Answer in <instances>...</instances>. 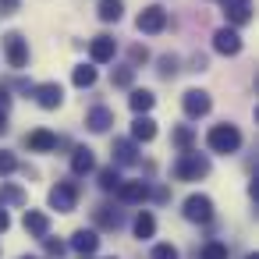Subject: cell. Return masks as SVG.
Masks as SVG:
<instances>
[{
	"label": "cell",
	"instance_id": "83f0119b",
	"mask_svg": "<svg viewBox=\"0 0 259 259\" xmlns=\"http://www.w3.org/2000/svg\"><path fill=\"white\" fill-rule=\"evenodd\" d=\"M192 139H195V135H192V128H174V132H170V142H174L178 149H188V146H192Z\"/></svg>",
	"mask_w": 259,
	"mask_h": 259
},
{
	"label": "cell",
	"instance_id": "e0dca14e",
	"mask_svg": "<svg viewBox=\"0 0 259 259\" xmlns=\"http://www.w3.org/2000/svg\"><path fill=\"white\" fill-rule=\"evenodd\" d=\"M85 124H89V132H107V128L114 124V110H107V107H96V110H89Z\"/></svg>",
	"mask_w": 259,
	"mask_h": 259
},
{
	"label": "cell",
	"instance_id": "9c48e42d",
	"mask_svg": "<svg viewBox=\"0 0 259 259\" xmlns=\"http://www.w3.org/2000/svg\"><path fill=\"white\" fill-rule=\"evenodd\" d=\"M181 107H185L188 117H206L213 103H209V93H202V89H188L185 100H181Z\"/></svg>",
	"mask_w": 259,
	"mask_h": 259
},
{
	"label": "cell",
	"instance_id": "ffe728a7",
	"mask_svg": "<svg viewBox=\"0 0 259 259\" xmlns=\"http://www.w3.org/2000/svg\"><path fill=\"white\" fill-rule=\"evenodd\" d=\"M135 238H153V231H156V220H153V213L149 209H142L139 217H135Z\"/></svg>",
	"mask_w": 259,
	"mask_h": 259
},
{
	"label": "cell",
	"instance_id": "484cf974",
	"mask_svg": "<svg viewBox=\"0 0 259 259\" xmlns=\"http://www.w3.org/2000/svg\"><path fill=\"white\" fill-rule=\"evenodd\" d=\"M199 259H227V245L224 241H206L202 252H199Z\"/></svg>",
	"mask_w": 259,
	"mask_h": 259
},
{
	"label": "cell",
	"instance_id": "f35d334b",
	"mask_svg": "<svg viewBox=\"0 0 259 259\" xmlns=\"http://www.w3.org/2000/svg\"><path fill=\"white\" fill-rule=\"evenodd\" d=\"M22 259H36V255H22Z\"/></svg>",
	"mask_w": 259,
	"mask_h": 259
},
{
	"label": "cell",
	"instance_id": "9a60e30c",
	"mask_svg": "<svg viewBox=\"0 0 259 259\" xmlns=\"http://www.w3.org/2000/svg\"><path fill=\"white\" fill-rule=\"evenodd\" d=\"M71 248H75V252H82V255H93V252L100 248V234L82 227V231H75V234H71Z\"/></svg>",
	"mask_w": 259,
	"mask_h": 259
},
{
	"label": "cell",
	"instance_id": "e575fe53",
	"mask_svg": "<svg viewBox=\"0 0 259 259\" xmlns=\"http://www.w3.org/2000/svg\"><path fill=\"white\" fill-rule=\"evenodd\" d=\"M8 227H11V217H8V209H4V206H0V234H4Z\"/></svg>",
	"mask_w": 259,
	"mask_h": 259
},
{
	"label": "cell",
	"instance_id": "8992f818",
	"mask_svg": "<svg viewBox=\"0 0 259 259\" xmlns=\"http://www.w3.org/2000/svg\"><path fill=\"white\" fill-rule=\"evenodd\" d=\"M163 29H167V11H163L160 4H149V8L139 15V32L156 36V32H163Z\"/></svg>",
	"mask_w": 259,
	"mask_h": 259
},
{
	"label": "cell",
	"instance_id": "6da1fadb",
	"mask_svg": "<svg viewBox=\"0 0 259 259\" xmlns=\"http://www.w3.org/2000/svg\"><path fill=\"white\" fill-rule=\"evenodd\" d=\"M206 146H209L213 153H234V149L241 146V132H238L234 124H213L209 135H206Z\"/></svg>",
	"mask_w": 259,
	"mask_h": 259
},
{
	"label": "cell",
	"instance_id": "d4e9b609",
	"mask_svg": "<svg viewBox=\"0 0 259 259\" xmlns=\"http://www.w3.org/2000/svg\"><path fill=\"white\" fill-rule=\"evenodd\" d=\"M117 185H121V174H117V167H103V170H100V188H103V192H114Z\"/></svg>",
	"mask_w": 259,
	"mask_h": 259
},
{
	"label": "cell",
	"instance_id": "8fae6325",
	"mask_svg": "<svg viewBox=\"0 0 259 259\" xmlns=\"http://www.w3.org/2000/svg\"><path fill=\"white\" fill-rule=\"evenodd\" d=\"M114 54H117V43H114L110 36H96V39L89 43V57H93V64H107V61H114Z\"/></svg>",
	"mask_w": 259,
	"mask_h": 259
},
{
	"label": "cell",
	"instance_id": "d6986e66",
	"mask_svg": "<svg viewBox=\"0 0 259 259\" xmlns=\"http://www.w3.org/2000/svg\"><path fill=\"white\" fill-rule=\"evenodd\" d=\"M128 103H132V110H135V114H149V110H153V103H156V96H153L149 89H132Z\"/></svg>",
	"mask_w": 259,
	"mask_h": 259
},
{
	"label": "cell",
	"instance_id": "cb8c5ba5",
	"mask_svg": "<svg viewBox=\"0 0 259 259\" xmlns=\"http://www.w3.org/2000/svg\"><path fill=\"white\" fill-rule=\"evenodd\" d=\"M124 8H121V0H100V18L103 22H121Z\"/></svg>",
	"mask_w": 259,
	"mask_h": 259
},
{
	"label": "cell",
	"instance_id": "4fadbf2b",
	"mask_svg": "<svg viewBox=\"0 0 259 259\" xmlns=\"http://www.w3.org/2000/svg\"><path fill=\"white\" fill-rule=\"evenodd\" d=\"M25 146H29L32 153H50V149H57V135L47 132V128H39V132H29V135H25Z\"/></svg>",
	"mask_w": 259,
	"mask_h": 259
},
{
	"label": "cell",
	"instance_id": "d590c367",
	"mask_svg": "<svg viewBox=\"0 0 259 259\" xmlns=\"http://www.w3.org/2000/svg\"><path fill=\"white\" fill-rule=\"evenodd\" d=\"M18 8V0H0V11H15Z\"/></svg>",
	"mask_w": 259,
	"mask_h": 259
},
{
	"label": "cell",
	"instance_id": "52a82bcc",
	"mask_svg": "<svg viewBox=\"0 0 259 259\" xmlns=\"http://www.w3.org/2000/svg\"><path fill=\"white\" fill-rule=\"evenodd\" d=\"M213 50L224 54V57H234V54H241V36L234 29H217L213 32Z\"/></svg>",
	"mask_w": 259,
	"mask_h": 259
},
{
	"label": "cell",
	"instance_id": "44dd1931",
	"mask_svg": "<svg viewBox=\"0 0 259 259\" xmlns=\"http://www.w3.org/2000/svg\"><path fill=\"white\" fill-rule=\"evenodd\" d=\"M114 160L117 163H135V142L132 139H117L114 142Z\"/></svg>",
	"mask_w": 259,
	"mask_h": 259
},
{
	"label": "cell",
	"instance_id": "4dcf8cb0",
	"mask_svg": "<svg viewBox=\"0 0 259 259\" xmlns=\"http://www.w3.org/2000/svg\"><path fill=\"white\" fill-rule=\"evenodd\" d=\"M174 71H178V57H170V54H167V57H160V75H163V78H170Z\"/></svg>",
	"mask_w": 259,
	"mask_h": 259
},
{
	"label": "cell",
	"instance_id": "7a4b0ae2",
	"mask_svg": "<svg viewBox=\"0 0 259 259\" xmlns=\"http://www.w3.org/2000/svg\"><path fill=\"white\" fill-rule=\"evenodd\" d=\"M174 174H178L181 181L206 178V174H209V160H206V156H199V153H192V149H185V153H181V160L174 163Z\"/></svg>",
	"mask_w": 259,
	"mask_h": 259
},
{
	"label": "cell",
	"instance_id": "2e32d148",
	"mask_svg": "<svg viewBox=\"0 0 259 259\" xmlns=\"http://www.w3.org/2000/svg\"><path fill=\"white\" fill-rule=\"evenodd\" d=\"M153 139H156V121L139 114L135 124H132V142H153Z\"/></svg>",
	"mask_w": 259,
	"mask_h": 259
},
{
	"label": "cell",
	"instance_id": "ba28073f",
	"mask_svg": "<svg viewBox=\"0 0 259 259\" xmlns=\"http://www.w3.org/2000/svg\"><path fill=\"white\" fill-rule=\"evenodd\" d=\"M32 93H36V103H39L43 110H57V107L64 103V89H61L57 82H43V85H36Z\"/></svg>",
	"mask_w": 259,
	"mask_h": 259
},
{
	"label": "cell",
	"instance_id": "4316f807",
	"mask_svg": "<svg viewBox=\"0 0 259 259\" xmlns=\"http://www.w3.org/2000/svg\"><path fill=\"white\" fill-rule=\"evenodd\" d=\"M0 199L11 202V206H22V202H25V192L15 188V185H0Z\"/></svg>",
	"mask_w": 259,
	"mask_h": 259
},
{
	"label": "cell",
	"instance_id": "30bf717a",
	"mask_svg": "<svg viewBox=\"0 0 259 259\" xmlns=\"http://www.w3.org/2000/svg\"><path fill=\"white\" fill-rule=\"evenodd\" d=\"M220 8H224L231 25H245L252 18V4H248V0H220Z\"/></svg>",
	"mask_w": 259,
	"mask_h": 259
},
{
	"label": "cell",
	"instance_id": "5b68a950",
	"mask_svg": "<svg viewBox=\"0 0 259 259\" xmlns=\"http://www.w3.org/2000/svg\"><path fill=\"white\" fill-rule=\"evenodd\" d=\"M185 217L192 224H209L213 220V199L209 195H188L185 199Z\"/></svg>",
	"mask_w": 259,
	"mask_h": 259
},
{
	"label": "cell",
	"instance_id": "8d00e7d4",
	"mask_svg": "<svg viewBox=\"0 0 259 259\" xmlns=\"http://www.w3.org/2000/svg\"><path fill=\"white\" fill-rule=\"evenodd\" d=\"M0 132H8V110H0Z\"/></svg>",
	"mask_w": 259,
	"mask_h": 259
},
{
	"label": "cell",
	"instance_id": "7c38bea8",
	"mask_svg": "<svg viewBox=\"0 0 259 259\" xmlns=\"http://www.w3.org/2000/svg\"><path fill=\"white\" fill-rule=\"evenodd\" d=\"M114 192H117V199H121V202H146L149 185H146V181H121Z\"/></svg>",
	"mask_w": 259,
	"mask_h": 259
},
{
	"label": "cell",
	"instance_id": "277c9868",
	"mask_svg": "<svg viewBox=\"0 0 259 259\" xmlns=\"http://www.w3.org/2000/svg\"><path fill=\"white\" fill-rule=\"evenodd\" d=\"M4 54H8V64L22 71L29 64V43H25V36L22 32H8L4 36Z\"/></svg>",
	"mask_w": 259,
	"mask_h": 259
},
{
	"label": "cell",
	"instance_id": "f546056e",
	"mask_svg": "<svg viewBox=\"0 0 259 259\" xmlns=\"http://www.w3.org/2000/svg\"><path fill=\"white\" fill-rule=\"evenodd\" d=\"M15 170H18V156L0 149V174H15Z\"/></svg>",
	"mask_w": 259,
	"mask_h": 259
},
{
	"label": "cell",
	"instance_id": "d6a6232c",
	"mask_svg": "<svg viewBox=\"0 0 259 259\" xmlns=\"http://www.w3.org/2000/svg\"><path fill=\"white\" fill-rule=\"evenodd\" d=\"M132 61H135V64H139V61L146 64V61H149V50H146V47H132Z\"/></svg>",
	"mask_w": 259,
	"mask_h": 259
},
{
	"label": "cell",
	"instance_id": "74e56055",
	"mask_svg": "<svg viewBox=\"0 0 259 259\" xmlns=\"http://www.w3.org/2000/svg\"><path fill=\"white\" fill-rule=\"evenodd\" d=\"M245 259H259V252H252V255H245Z\"/></svg>",
	"mask_w": 259,
	"mask_h": 259
},
{
	"label": "cell",
	"instance_id": "f1b7e54d",
	"mask_svg": "<svg viewBox=\"0 0 259 259\" xmlns=\"http://www.w3.org/2000/svg\"><path fill=\"white\" fill-rule=\"evenodd\" d=\"M110 82H114V85H121V89H124V85H132V82H135V68H117Z\"/></svg>",
	"mask_w": 259,
	"mask_h": 259
},
{
	"label": "cell",
	"instance_id": "836d02e7",
	"mask_svg": "<svg viewBox=\"0 0 259 259\" xmlns=\"http://www.w3.org/2000/svg\"><path fill=\"white\" fill-rule=\"evenodd\" d=\"M43 245H47V252H50V255H61V252H64V245H61V241H54V238H43Z\"/></svg>",
	"mask_w": 259,
	"mask_h": 259
},
{
	"label": "cell",
	"instance_id": "7402d4cb",
	"mask_svg": "<svg viewBox=\"0 0 259 259\" xmlns=\"http://www.w3.org/2000/svg\"><path fill=\"white\" fill-rule=\"evenodd\" d=\"M71 82H75L78 89H89V85L96 82V68H93V64H78L75 75H71Z\"/></svg>",
	"mask_w": 259,
	"mask_h": 259
},
{
	"label": "cell",
	"instance_id": "603a6c76",
	"mask_svg": "<svg viewBox=\"0 0 259 259\" xmlns=\"http://www.w3.org/2000/svg\"><path fill=\"white\" fill-rule=\"evenodd\" d=\"M96 224H100V227L117 231V227H121V213H117V209H110V206H100V209H96Z\"/></svg>",
	"mask_w": 259,
	"mask_h": 259
},
{
	"label": "cell",
	"instance_id": "1f68e13d",
	"mask_svg": "<svg viewBox=\"0 0 259 259\" xmlns=\"http://www.w3.org/2000/svg\"><path fill=\"white\" fill-rule=\"evenodd\" d=\"M153 259H178V248L174 245H156L153 248Z\"/></svg>",
	"mask_w": 259,
	"mask_h": 259
},
{
	"label": "cell",
	"instance_id": "5bb4252c",
	"mask_svg": "<svg viewBox=\"0 0 259 259\" xmlns=\"http://www.w3.org/2000/svg\"><path fill=\"white\" fill-rule=\"evenodd\" d=\"M25 231L32 238H47L50 234V217L39 213V209H25Z\"/></svg>",
	"mask_w": 259,
	"mask_h": 259
},
{
	"label": "cell",
	"instance_id": "ac0fdd59",
	"mask_svg": "<svg viewBox=\"0 0 259 259\" xmlns=\"http://www.w3.org/2000/svg\"><path fill=\"white\" fill-rule=\"evenodd\" d=\"M93 167H96L93 149H89V146H78V149H75V156H71V174H89Z\"/></svg>",
	"mask_w": 259,
	"mask_h": 259
},
{
	"label": "cell",
	"instance_id": "3957f363",
	"mask_svg": "<svg viewBox=\"0 0 259 259\" xmlns=\"http://www.w3.org/2000/svg\"><path fill=\"white\" fill-rule=\"evenodd\" d=\"M50 206L57 213H71L78 206V185L75 181H57V188H50Z\"/></svg>",
	"mask_w": 259,
	"mask_h": 259
}]
</instances>
